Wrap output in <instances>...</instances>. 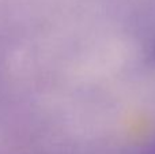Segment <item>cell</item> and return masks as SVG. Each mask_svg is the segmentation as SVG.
Here are the masks:
<instances>
[{
	"instance_id": "6da1fadb",
	"label": "cell",
	"mask_w": 155,
	"mask_h": 154,
	"mask_svg": "<svg viewBox=\"0 0 155 154\" xmlns=\"http://www.w3.org/2000/svg\"><path fill=\"white\" fill-rule=\"evenodd\" d=\"M148 154H155V142L153 143V146L150 147V150H148Z\"/></svg>"
}]
</instances>
